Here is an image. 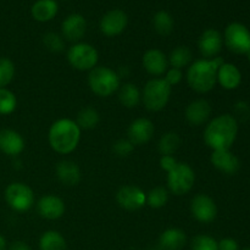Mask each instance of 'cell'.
<instances>
[{
	"label": "cell",
	"instance_id": "7402d4cb",
	"mask_svg": "<svg viewBox=\"0 0 250 250\" xmlns=\"http://www.w3.org/2000/svg\"><path fill=\"white\" fill-rule=\"evenodd\" d=\"M187 237L180 229H168L161 233L159 247L161 250H181L186 246Z\"/></svg>",
	"mask_w": 250,
	"mask_h": 250
},
{
	"label": "cell",
	"instance_id": "d4e9b609",
	"mask_svg": "<svg viewBox=\"0 0 250 250\" xmlns=\"http://www.w3.org/2000/svg\"><path fill=\"white\" fill-rule=\"evenodd\" d=\"M41 250H67L65 238L56 231H46L39 241Z\"/></svg>",
	"mask_w": 250,
	"mask_h": 250
},
{
	"label": "cell",
	"instance_id": "f546056e",
	"mask_svg": "<svg viewBox=\"0 0 250 250\" xmlns=\"http://www.w3.org/2000/svg\"><path fill=\"white\" fill-rule=\"evenodd\" d=\"M181 144L180 136L175 132L165 133L159 141V151L161 155H172Z\"/></svg>",
	"mask_w": 250,
	"mask_h": 250
},
{
	"label": "cell",
	"instance_id": "d590c367",
	"mask_svg": "<svg viewBox=\"0 0 250 250\" xmlns=\"http://www.w3.org/2000/svg\"><path fill=\"white\" fill-rule=\"evenodd\" d=\"M112 149H114V153L116 154L117 156L125 158V156H128L129 154L133 151L134 146L128 141V139H119V141L114 144Z\"/></svg>",
	"mask_w": 250,
	"mask_h": 250
},
{
	"label": "cell",
	"instance_id": "8fae6325",
	"mask_svg": "<svg viewBox=\"0 0 250 250\" xmlns=\"http://www.w3.org/2000/svg\"><path fill=\"white\" fill-rule=\"evenodd\" d=\"M190 211L199 222L209 224L216 217L217 208L211 198L205 194H198L190 202Z\"/></svg>",
	"mask_w": 250,
	"mask_h": 250
},
{
	"label": "cell",
	"instance_id": "d6a6232c",
	"mask_svg": "<svg viewBox=\"0 0 250 250\" xmlns=\"http://www.w3.org/2000/svg\"><path fill=\"white\" fill-rule=\"evenodd\" d=\"M15 76V65L10 59L0 58V88H5Z\"/></svg>",
	"mask_w": 250,
	"mask_h": 250
},
{
	"label": "cell",
	"instance_id": "60d3db41",
	"mask_svg": "<svg viewBox=\"0 0 250 250\" xmlns=\"http://www.w3.org/2000/svg\"><path fill=\"white\" fill-rule=\"evenodd\" d=\"M9 250H31V248L26 243H23V242H14L10 246Z\"/></svg>",
	"mask_w": 250,
	"mask_h": 250
},
{
	"label": "cell",
	"instance_id": "44dd1931",
	"mask_svg": "<svg viewBox=\"0 0 250 250\" xmlns=\"http://www.w3.org/2000/svg\"><path fill=\"white\" fill-rule=\"evenodd\" d=\"M56 176L62 185L73 187L81 181V171L77 164L73 161L63 160L56 165Z\"/></svg>",
	"mask_w": 250,
	"mask_h": 250
},
{
	"label": "cell",
	"instance_id": "277c9868",
	"mask_svg": "<svg viewBox=\"0 0 250 250\" xmlns=\"http://www.w3.org/2000/svg\"><path fill=\"white\" fill-rule=\"evenodd\" d=\"M88 84L94 94L99 97H109L120 88V78L111 68L99 66L90 70Z\"/></svg>",
	"mask_w": 250,
	"mask_h": 250
},
{
	"label": "cell",
	"instance_id": "f35d334b",
	"mask_svg": "<svg viewBox=\"0 0 250 250\" xmlns=\"http://www.w3.org/2000/svg\"><path fill=\"white\" fill-rule=\"evenodd\" d=\"M217 248L219 250H239V246L233 238H224L217 243Z\"/></svg>",
	"mask_w": 250,
	"mask_h": 250
},
{
	"label": "cell",
	"instance_id": "836d02e7",
	"mask_svg": "<svg viewBox=\"0 0 250 250\" xmlns=\"http://www.w3.org/2000/svg\"><path fill=\"white\" fill-rule=\"evenodd\" d=\"M192 250H219L217 248V242L212 237L199 234L193 238L190 244Z\"/></svg>",
	"mask_w": 250,
	"mask_h": 250
},
{
	"label": "cell",
	"instance_id": "7c38bea8",
	"mask_svg": "<svg viewBox=\"0 0 250 250\" xmlns=\"http://www.w3.org/2000/svg\"><path fill=\"white\" fill-rule=\"evenodd\" d=\"M127 22L128 19L126 12L120 9L111 10L103 16L100 21V31L107 37L119 36L127 27Z\"/></svg>",
	"mask_w": 250,
	"mask_h": 250
},
{
	"label": "cell",
	"instance_id": "83f0119b",
	"mask_svg": "<svg viewBox=\"0 0 250 250\" xmlns=\"http://www.w3.org/2000/svg\"><path fill=\"white\" fill-rule=\"evenodd\" d=\"M154 29L158 32L160 36H168L173 29V19L167 11L156 12L153 19Z\"/></svg>",
	"mask_w": 250,
	"mask_h": 250
},
{
	"label": "cell",
	"instance_id": "8d00e7d4",
	"mask_svg": "<svg viewBox=\"0 0 250 250\" xmlns=\"http://www.w3.org/2000/svg\"><path fill=\"white\" fill-rule=\"evenodd\" d=\"M164 80L172 87V85L181 82V80H182V72H181V70H178V68L171 67L170 70L166 71V76Z\"/></svg>",
	"mask_w": 250,
	"mask_h": 250
},
{
	"label": "cell",
	"instance_id": "30bf717a",
	"mask_svg": "<svg viewBox=\"0 0 250 250\" xmlns=\"http://www.w3.org/2000/svg\"><path fill=\"white\" fill-rule=\"evenodd\" d=\"M116 200L122 209L134 211L146 204V194L136 186H125L117 192Z\"/></svg>",
	"mask_w": 250,
	"mask_h": 250
},
{
	"label": "cell",
	"instance_id": "ba28073f",
	"mask_svg": "<svg viewBox=\"0 0 250 250\" xmlns=\"http://www.w3.org/2000/svg\"><path fill=\"white\" fill-rule=\"evenodd\" d=\"M67 60L72 67L80 71H90L98 62V51L87 43H78L67 51Z\"/></svg>",
	"mask_w": 250,
	"mask_h": 250
},
{
	"label": "cell",
	"instance_id": "e575fe53",
	"mask_svg": "<svg viewBox=\"0 0 250 250\" xmlns=\"http://www.w3.org/2000/svg\"><path fill=\"white\" fill-rule=\"evenodd\" d=\"M44 45L46 46V49L53 53H60L63 50V41L61 39L60 36H58L56 33H46L43 38Z\"/></svg>",
	"mask_w": 250,
	"mask_h": 250
},
{
	"label": "cell",
	"instance_id": "484cf974",
	"mask_svg": "<svg viewBox=\"0 0 250 250\" xmlns=\"http://www.w3.org/2000/svg\"><path fill=\"white\" fill-rule=\"evenodd\" d=\"M119 99L124 106L132 109V107H136L141 102V93L136 85L132 83H126L120 88Z\"/></svg>",
	"mask_w": 250,
	"mask_h": 250
},
{
	"label": "cell",
	"instance_id": "1f68e13d",
	"mask_svg": "<svg viewBox=\"0 0 250 250\" xmlns=\"http://www.w3.org/2000/svg\"><path fill=\"white\" fill-rule=\"evenodd\" d=\"M17 106V99L11 90L0 88V115H9L15 111Z\"/></svg>",
	"mask_w": 250,
	"mask_h": 250
},
{
	"label": "cell",
	"instance_id": "9c48e42d",
	"mask_svg": "<svg viewBox=\"0 0 250 250\" xmlns=\"http://www.w3.org/2000/svg\"><path fill=\"white\" fill-rule=\"evenodd\" d=\"M225 43L234 54H248L250 51V31L244 24L233 22L225 29Z\"/></svg>",
	"mask_w": 250,
	"mask_h": 250
},
{
	"label": "cell",
	"instance_id": "52a82bcc",
	"mask_svg": "<svg viewBox=\"0 0 250 250\" xmlns=\"http://www.w3.org/2000/svg\"><path fill=\"white\" fill-rule=\"evenodd\" d=\"M5 200L12 210L19 212L27 211L34 204V194L24 183H11L5 189Z\"/></svg>",
	"mask_w": 250,
	"mask_h": 250
},
{
	"label": "cell",
	"instance_id": "4fadbf2b",
	"mask_svg": "<svg viewBox=\"0 0 250 250\" xmlns=\"http://www.w3.org/2000/svg\"><path fill=\"white\" fill-rule=\"evenodd\" d=\"M154 131L155 128L150 120L144 119V117L137 119L132 122L128 128V141L133 146L146 144L153 138Z\"/></svg>",
	"mask_w": 250,
	"mask_h": 250
},
{
	"label": "cell",
	"instance_id": "5bb4252c",
	"mask_svg": "<svg viewBox=\"0 0 250 250\" xmlns=\"http://www.w3.org/2000/svg\"><path fill=\"white\" fill-rule=\"evenodd\" d=\"M37 210L43 219L58 220L65 212V203L55 195H44L38 200Z\"/></svg>",
	"mask_w": 250,
	"mask_h": 250
},
{
	"label": "cell",
	"instance_id": "b9f144b4",
	"mask_svg": "<svg viewBox=\"0 0 250 250\" xmlns=\"http://www.w3.org/2000/svg\"><path fill=\"white\" fill-rule=\"evenodd\" d=\"M0 250H6V241L1 234H0Z\"/></svg>",
	"mask_w": 250,
	"mask_h": 250
},
{
	"label": "cell",
	"instance_id": "4dcf8cb0",
	"mask_svg": "<svg viewBox=\"0 0 250 250\" xmlns=\"http://www.w3.org/2000/svg\"><path fill=\"white\" fill-rule=\"evenodd\" d=\"M168 200V193L164 187H156L146 195V204L153 209H160L165 207Z\"/></svg>",
	"mask_w": 250,
	"mask_h": 250
},
{
	"label": "cell",
	"instance_id": "74e56055",
	"mask_svg": "<svg viewBox=\"0 0 250 250\" xmlns=\"http://www.w3.org/2000/svg\"><path fill=\"white\" fill-rule=\"evenodd\" d=\"M177 164V160H176L172 155H163L160 159L161 168H163L164 171H166L167 173L170 172V171H172Z\"/></svg>",
	"mask_w": 250,
	"mask_h": 250
},
{
	"label": "cell",
	"instance_id": "5b68a950",
	"mask_svg": "<svg viewBox=\"0 0 250 250\" xmlns=\"http://www.w3.org/2000/svg\"><path fill=\"white\" fill-rule=\"evenodd\" d=\"M171 85L164 78H154L146 84L143 89L144 106L149 111H160L168 103Z\"/></svg>",
	"mask_w": 250,
	"mask_h": 250
},
{
	"label": "cell",
	"instance_id": "603a6c76",
	"mask_svg": "<svg viewBox=\"0 0 250 250\" xmlns=\"http://www.w3.org/2000/svg\"><path fill=\"white\" fill-rule=\"evenodd\" d=\"M217 81L225 89H236L242 81V75L233 63H222L217 71Z\"/></svg>",
	"mask_w": 250,
	"mask_h": 250
},
{
	"label": "cell",
	"instance_id": "cb8c5ba5",
	"mask_svg": "<svg viewBox=\"0 0 250 250\" xmlns=\"http://www.w3.org/2000/svg\"><path fill=\"white\" fill-rule=\"evenodd\" d=\"M58 10L55 0H38L32 6V16L38 22H48L56 16Z\"/></svg>",
	"mask_w": 250,
	"mask_h": 250
},
{
	"label": "cell",
	"instance_id": "ee69618b",
	"mask_svg": "<svg viewBox=\"0 0 250 250\" xmlns=\"http://www.w3.org/2000/svg\"><path fill=\"white\" fill-rule=\"evenodd\" d=\"M244 250H250V248H246Z\"/></svg>",
	"mask_w": 250,
	"mask_h": 250
},
{
	"label": "cell",
	"instance_id": "7a4b0ae2",
	"mask_svg": "<svg viewBox=\"0 0 250 250\" xmlns=\"http://www.w3.org/2000/svg\"><path fill=\"white\" fill-rule=\"evenodd\" d=\"M224 62L222 58L212 60H197L189 66L187 81L189 87L198 93H208L215 87L217 82V71Z\"/></svg>",
	"mask_w": 250,
	"mask_h": 250
},
{
	"label": "cell",
	"instance_id": "ab89813d",
	"mask_svg": "<svg viewBox=\"0 0 250 250\" xmlns=\"http://www.w3.org/2000/svg\"><path fill=\"white\" fill-rule=\"evenodd\" d=\"M236 114L241 119H248L250 115V107L247 103L239 102L236 104Z\"/></svg>",
	"mask_w": 250,
	"mask_h": 250
},
{
	"label": "cell",
	"instance_id": "ac0fdd59",
	"mask_svg": "<svg viewBox=\"0 0 250 250\" xmlns=\"http://www.w3.org/2000/svg\"><path fill=\"white\" fill-rule=\"evenodd\" d=\"M143 66L153 76H161L167 71L168 60L159 49H150L143 56Z\"/></svg>",
	"mask_w": 250,
	"mask_h": 250
},
{
	"label": "cell",
	"instance_id": "d6986e66",
	"mask_svg": "<svg viewBox=\"0 0 250 250\" xmlns=\"http://www.w3.org/2000/svg\"><path fill=\"white\" fill-rule=\"evenodd\" d=\"M211 163L217 170L226 175H234L241 167L238 158L229 150H214L211 155Z\"/></svg>",
	"mask_w": 250,
	"mask_h": 250
},
{
	"label": "cell",
	"instance_id": "4316f807",
	"mask_svg": "<svg viewBox=\"0 0 250 250\" xmlns=\"http://www.w3.org/2000/svg\"><path fill=\"white\" fill-rule=\"evenodd\" d=\"M99 114L93 107H84L77 115V126L81 129H93L99 124Z\"/></svg>",
	"mask_w": 250,
	"mask_h": 250
},
{
	"label": "cell",
	"instance_id": "2e32d148",
	"mask_svg": "<svg viewBox=\"0 0 250 250\" xmlns=\"http://www.w3.org/2000/svg\"><path fill=\"white\" fill-rule=\"evenodd\" d=\"M62 34L67 41L77 42L84 36L87 31V21L80 14H72L62 22Z\"/></svg>",
	"mask_w": 250,
	"mask_h": 250
},
{
	"label": "cell",
	"instance_id": "9a60e30c",
	"mask_svg": "<svg viewBox=\"0 0 250 250\" xmlns=\"http://www.w3.org/2000/svg\"><path fill=\"white\" fill-rule=\"evenodd\" d=\"M199 51L204 58H214L221 51L222 36L216 29H207L203 32L198 42Z\"/></svg>",
	"mask_w": 250,
	"mask_h": 250
},
{
	"label": "cell",
	"instance_id": "f1b7e54d",
	"mask_svg": "<svg viewBox=\"0 0 250 250\" xmlns=\"http://www.w3.org/2000/svg\"><path fill=\"white\" fill-rule=\"evenodd\" d=\"M190 61H192V53L187 46H177L175 50H172L168 58V63L171 67L178 70L189 65Z\"/></svg>",
	"mask_w": 250,
	"mask_h": 250
},
{
	"label": "cell",
	"instance_id": "e0dca14e",
	"mask_svg": "<svg viewBox=\"0 0 250 250\" xmlns=\"http://www.w3.org/2000/svg\"><path fill=\"white\" fill-rule=\"evenodd\" d=\"M24 149V141L19 132L14 129L0 131V150L10 156H16Z\"/></svg>",
	"mask_w": 250,
	"mask_h": 250
},
{
	"label": "cell",
	"instance_id": "6da1fadb",
	"mask_svg": "<svg viewBox=\"0 0 250 250\" xmlns=\"http://www.w3.org/2000/svg\"><path fill=\"white\" fill-rule=\"evenodd\" d=\"M238 133V124L232 115H220L207 126L204 141L212 150H229Z\"/></svg>",
	"mask_w": 250,
	"mask_h": 250
},
{
	"label": "cell",
	"instance_id": "7bdbcfd3",
	"mask_svg": "<svg viewBox=\"0 0 250 250\" xmlns=\"http://www.w3.org/2000/svg\"><path fill=\"white\" fill-rule=\"evenodd\" d=\"M248 58H249V62H250V51L248 53Z\"/></svg>",
	"mask_w": 250,
	"mask_h": 250
},
{
	"label": "cell",
	"instance_id": "3957f363",
	"mask_svg": "<svg viewBox=\"0 0 250 250\" xmlns=\"http://www.w3.org/2000/svg\"><path fill=\"white\" fill-rule=\"evenodd\" d=\"M49 144L59 154H70L77 148L81 139V128L68 119L58 120L49 129Z\"/></svg>",
	"mask_w": 250,
	"mask_h": 250
},
{
	"label": "cell",
	"instance_id": "ffe728a7",
	"mask_svg": "<svg viewBox=\"0 0 250 250\" xmlns=\"http://www.w3.org/2000/svg\"><path fill=\"white\" fill-rule=\"evenodd\" d=\"M210 114H211V105L205 99L194 100L186 109V119L193 126H199L207 122Z\"/></svg>",
	"mask_w": 250,
	"mask_h": 250
},
{
	"label": "cell",
	"instance_id": "8992f818",
	"mask_svg": "<svg viewBox=\"0 0 250 250\" xmlns=\"http://www.w3.org/2000/svg\"><path fill=\"white\" fill-rule=\"evenodd\" d=\"M194 171L185 163H178L167 175V186L175 195L187 194L194 186Z\"/></svg>",
	"mask_w": 250,
	"mask_h": 250
}]
</instances>
